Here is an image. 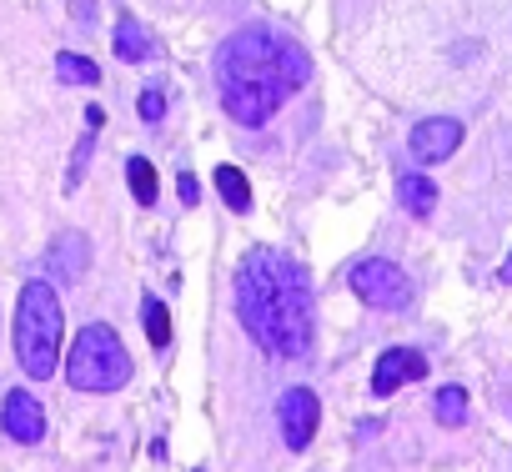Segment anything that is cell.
<instances>
[{"label":"cell","mask_w":512,"mask_h":472,"mask_svg":"<svg viewBox=\"0 0 512 472\" xmlns=\"http://www.w3.org/2000/svg\"><path fill=\"white\" fill-rule=\"evenodd\" d=\"M91 267V242L81 231H61L56 242H51V272L61 282H81V272Z\"/></svg>","instance_id":"cell-11"},{"label":"cell","mask_w":512,"mask_h":472,"mask_svg":"<svg viewBox=\"0 0 512 472\" xmlns=\"http://www.w3.org/2000/svg\"><path fill=\"white\" fill-rule=\"evenodd\" d=\"M282 101H287L282 86H221V106L241 126H267L282 111Z\"/></svg>","instance_id":"cell-7"},{"label":"cell","mask_w":512,"mask_h":472,"mask_svg":"<svg viewBox=\"0 0 512 472\" xmlns=\"http://www.w3.org/2000/svg\"><path fill=\"white\" fill-rule=\"evenodd\" d=\"M141 317H146L151 347H166V342H171V312L161 307V297H146V302H141Z\"/></svg>","instance_id":"cell-18"},{"label":"cell","mask_w":512,"mask_h":472,"mask_svg":"<svg viewBox=\"0 0 512 472\" xmlns=\"http://www.w3.org/2000/svg\"><path fill=\"white\" fill-rule=\"evenodd\" d=\"M136 111H141V121H161L166 116V91L161 86H146L141 101H136Z\"/></svg>","instance_id":"cell-20"},{"label":"cell","mask_w":512,"mask_h":472,"mask_svg":"<svg viewBox=\"0 0 512 472\" xmlns=\"http://www.w3.org/2000/svg\"><path fill=\"white\" fill-rule=\"evenodd\" d=\"M216 191H221V201H226L231 211H246V206H251V181H246L236 166H216Z\"/></svg>","instance_id":"cell-14"},{"label":"cell","mask_w":512,"mask_h":472,"mask_svg":"<svg viewBox=\"0 0 512 472\" xmlns=\"http://www.w3.org/2000/svg\"><path fill=\"white\" fill-rule=\"evenodd\" d=\"M236 317L246 337L272 357L312 352V282L297 257L277 247H251L236 272Z\"/></svg>","instance_id":"cell-1"},{"label":"cell","mask_w":512,"mask_h":472,"mask_svg":"<svg viewBox=\"0 0 512 472\" xmlns=\"http://www.w3.org/2000/svg\"><path fill=\"white\" fill-rule=\"evenodd\" d=\"M397 196H402V206H407L412 216H432V211H437V181H432L427 171H407V176L397 181Z\"/></svg>","instance_id":"cell-13"},{"label":"cell","mask_w":512,"mask_h":472,"mask_svg":"<svg viewBox=\"0 0 512 472\" xmlns=\"http://www.w3.org/2000/svg\"><path fill=\"white\" fill-rule=\"evenodd\" d=\"M111 41H116V56H121V61H146V56L156 51L151 31H146L136 16H121V21H116V31H111Z\"/></svg>","instance_id":"cell-12"},{"label":"cell","mask_w":512,"mask_h":472,"mask_svg":"<svg viewBox=\"0 0 512 472\" xmlns=\"http://www.w3.org/2000/svg\"><path fill=\"white\" fill-rule=\"evenodd\" d=\"M0 427H6V437H16V442H41L46 437V412L26 387H16V392H6V402H0Z\"/></svg>","instance_id":"cell-10"},{"label":"cell","mask_w":512,"mask_h":472,"mask_svg":"<svg viewBox=\"0 0 512 472\" xmlns=\"http://www.w3.org/2000/svg\"><path fill=\"white\" fill-rule=\"evenodd\" d=\"M66 377H71L76 392H96V397L121 392L131 382V352H126L121 332L106 327V322L81 327L71 352H66Z\"/></svg>","instance_id":"cell-4"},{"label":"cell","mask_w":512,"mask_h":472,"mask_svg":"<svg viewBox=\"0 0 512 472\" xmlns=\"http://www.w3.org/2000/svg\"><path fill=\"white\" fill-rule=\"evenodd\" d=\"M347 287H352L372 312H402V307H412V277H407L397 262H387V257H362V262H352Z\"/></svg>","instance_id":"cell-5"},{"label":"cell","mask_w":512,"mask_h":472,"mask_svg":"<svg viewBox=\"0 0 512 472\" xmlns=\"http://www.w3.org/2000/svg\"><path fill=\"white\" fill-rule=\"evenodd\" d=\"M56 76H61V81H76V86H96V81H101V66L86 61V56H76V51H61V56H56Z\"/></svg>","instance_id":"cell-15"},{"label":"cell","mask_w":512,"mask_h":472,"mask_svg":"<svg viewBox=\"0 0 512 472\" xmlns=\"http://www.w3.org/2000/svg\"><path fill=\"white\" fill-rule=\"evenodd\" d=\"M432 412H437L442 427H462V422H467V392H462V387H442L437 402H432Z\"/></svg>","instance_id":"cell-17"},{"label":"cell","mask_w":512,"mask_h":472,"mask_svg":"<svg viewBox=\"0 0 512 472\" xmlns=\"http://www.w3.org/2000/svg\"><path fill=\"white\" fill-rule=\"evenodd\" d=\"M216 81L221 86H282L292 96L312 81V56L297 41L277 36L272 26H246L221 46Z\"/></svg>","instance_id":"cell-2"},{"label":"cell","mask_w":512,"mask_h":472,"mask_svg":"<svg viewBox=\"0 0 512 472\" xmlns=\"http://www.w3.org/2000/svg\"><path fill=\"white\" fill-rule=\"evenodd\" d=\"M71 16H76L81 26H91V21H96V0H71Z\"/></svg>","instance_id":"cell-22"},{"label":"cell","mask_w":512,"mask_h":472,"mask_svg":"<svg viewBox=\"0 0 512 472\" xmlns=\"http://www.w3.org/2000/svg\"><path fill=\"white\" fill-rule=\"evenodd\" d=\"M126 181H131V196H136L141 206L156 201V166H151L146 156H131V161H126Z\"/></svg>","instance_id":"cell-16"},{"label":"cell","mask_w":512,"mask_h":472,"mask_svg":"<svg viewBox=\"0 0 512 472\" xmlns=\"http://www.w3.org/2000/svg\"><path fill=\"white\" fill-rule=\"evenodd\" d=\"M16 357L21 372L46 382L61 362V297L46 282H26L16 302Z\"/></svg>","instance_id":"cell-3"},{"label":"cell","mask_w":512,"mask_h":472,"mask_svg":"<svg viewBox=\"0 0 512 472\" xmlns=\"http://www.w3.org/2000/svg\"><path fill=\"white\" fill-rule=\"evenodd\" d=\"M91 146H96V136L86 131V136H81V146H76V156H71V176H66V191H76V186H81V176H86V166H91Z\"/></svg>","instance_id":"cell-19"},{"label":"cell","mask_w":512,"mask_h":472,"mask_svg":"<svg viewBox=\"0 0 512 472\" xmlns=\"http://www.w3.org/2000/svg\"><path fill=\"white\" fill-rule=\"evenodd\" d=\"M427 377V357L412 352V347H387L372 367V392L377 397H392L402 382H422Z\"/></svg>","instance_id":"cell-9"},{"label":"cell","mask_w":512,"mask_h":472,"mask_svg":"<svg viewBox=\"0 0 512 472\" xmlns=\"http://www.w3.org/2000/svg\"><path fill=\"white\" fill-rule=\"evenodd\" d=\"M277 422H282V442L292 452H302L312 437H317V422H322V402L312 387H287L282 402H277Z\"/></svg>","instance_id":"cell-6"},{"label":"cell","mask_w":512,"mask_h":472,"mask_svg":"<svg viewBox=\"0 0 512 472\" xmlns=\"http://www.w3.org/2000/svg\"><path fill=\"white\" fill-rule=\"evenodd\" d=\"M407 146H412V156L427 161V166H432V161H447V156L462 146V121H452V116H427V121L412 126Z\"/></svg>","instance_id":"cell-8"},{"label":"cell","mask_w":512,"mask_h":472,"mask_svg":"<svg viewBox=\"0 0 512 472\" xmlns=\"http://www.w3.org/2000/svg\"><path fill=\"white\" fill-rule=\"evenodd\" d=\"M497 277H502V282H512V257L502 262V272H497Z\"/></svg>","instance_id":"cell-23"},{"label":"cell","mask_w":512,"mask_h":472,"mask_svg":"<svg viewBox=\"0 0 512 472\" xmlns=\"http://www.w3.org/2000/svg\"><path fill=\"white\" fill-rule=\"evenodd\" d=\"M176 196H181L186 206H196V196H201V186H196V176H191V171H186V176L176 181Z\"/></svg>","instance_id":"cell-21"}]
</instances>
